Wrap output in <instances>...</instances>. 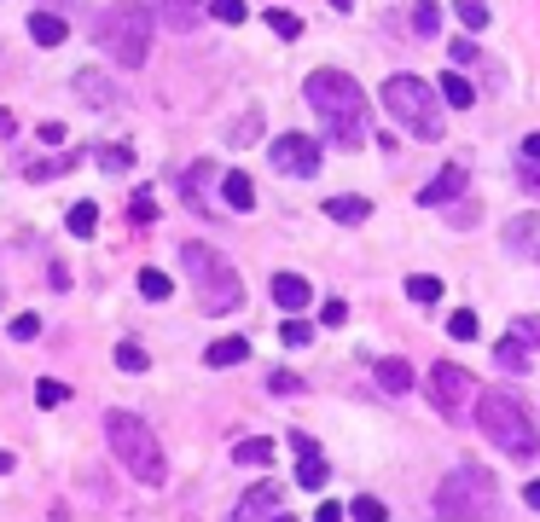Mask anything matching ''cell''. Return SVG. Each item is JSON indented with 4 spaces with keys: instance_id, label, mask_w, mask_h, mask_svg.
<instances>
[{
    "instance_id": "cell-1",
    "label": "cell",
    "mask_w": 540,
    "mask_h": 522,
    "mask_svg": "<svg viewBox=\"0 0 540 522\" xmlns=\"http://www.w3.org/2000/svg\"><path fill=\"white\" fill-rule=\"evenodd\" d=\"M303 93H308V105L331 122V139H338L343 151L367 146V93H360L355 76H343V70H314Z\"/></svg>"
},
{
    "instance_id": "cell-2",
    "label": "cell",
    "mask_w": 540,
    "mask_h": 522,
    "mask_svg": "<svg viewBox=\"0 0 540 522\" xmlns=\"http://www.w3.org/2000/svg\"><path fill=\"white\" fill-rule=\"evenodd\" d=\"M476 424H483V435L494 441L500 453H512V458H529L540 453V430H535V418H529V406H523V394H512V389H483L476 394Z\"/></svg>"
},
{
    "instance_id": "cell-3",
    "label": "cell",
    "mask_w": 540,
    "mask_h": 522,
    "mask_svg": "<svg viewBox=\"0 0 540 522\" xmlns=\"http://www.w3.org/2000/svg\"><path fill=\"white\" fill-rule=\"evenodd\" d=\"M181 267H186V284H192L198 308L203 313H233L244 308V284H238L233 261L210 244H181Z\"/></svg>"
},
{
    "instance_id": "cell-4",
    "label": "cell",
    "mask_w": 540,
    "mask_h": 522,
    "mask_svg": "<svg viewBox=\"0 0 540 522\" xmlns=\"http://www.w3.org/2000/svg\"><path fill=\"white\" fill-rule=\"evenodd\" d=\"M436 517L441 522H494L500 517V487L483 465H459L436 487Z\"/></svg>"
},
{
    "instance_id": "cell-5",
    "label": "cell",
    "mask_w": 540,
    "mask_h": 522,
    "mask_svg": "<svg viewBox=\"0 0 540 522\" xmlns=\"http://www.w3.org/2000/svg\"><path fill=\"white\" fill-rule=\"evenodd\" d=\"M105 441H110V453L129 465L134 482L157 487V482L169 476V458H163V447H157V435H151L146 418H134V413H105Z\"/></svg>"
},
{
    "instance_id": "cell-6",
    "label": "cell",
    "mask_w": 540,
    "mask_h": 522,
    "mask_svg": "<svg viewBox=\"0 0 540 522\" xmlns=\"http://www.w3.org/2000/svg\"><path fill=\"white\" fill-rule=\"evenodd\" d=\"M99 46L110 58H117L122 70H140L151 53V6H140V0H117V6L99 18Z\"/></svg>"
},
{
    "instance_id": "cell-7",
    "label": "cell",
    "mask_w": 540,
    "mask_h": 522,
    "mask_svg": "<svg viewBox=\"0 0 540 522\" xmlns=\"http://www.w3.org/2000/svg\"><path fill=\"white\" fill-rule=\"evenodd\" d=\"M384 110L412 139H441L448 134V122H441V105H436V93L419 82V76H389L384 82Z\"/></svg>"
},
{
    "instance_id": "cell-8",
    "label": "cell",
    "mask_w": 540,
    "mask_h": 522,
    "mask_svg": "<svg viewBox=\"0 0 540 522\" xmlns=\"http://www.w3.org/2000/svg\"><path fill=\"white\" fill-rule=\"evenodd\" d=\"M431 394H436V413L459 424V418H471V406H476V394H483V384L465 372V366H453V360H441V366L431 372Z\"/></svg>"
},
{
    "instance_id": "cell-9",
    "label": "cell",
    "mask_w": 540,
    "mask_h": 522,
    "mask_svg": "<svg viewBox=\"0 0 540 522\" xmlns=\"http://www.w3.org/2000/svg\"><path fill=\"white\" fill-rule=\"evenodd\" d=\"M274 169H279V174H296V180L320 174V139H308V134H279V139H274Z\"/></svg>"
},
{
    "instance_id": "cell-10",
    "label": "cell",
    "mask_w": 540,
    "mask_h": 522,
    "mask_svg": "<svg viewBox=\"0 0 540 522\" xmlns=\"http://www.w3.org/2000/svg\"><path fill=\"white\" fill-rule=\"evenodd\" d=\"M279 499H285L279 482H256V487L244 494V505L233 511V522H274V517H279Z\"/></svg>"
},
{
    "instance_id": "cell-11",
    "label": "cell",
    "mask_w": 540,
    "mask_h": 522,
    "mask_svg": "<svg viewBox=\"0 0 540 522\" xmlns=\"http://www.w3.org/2000/svg\"><path fill=\"white\" fill-rule=\"evenodd\" d=\"M465 186H471V169H465V163H448V169H441L436 180L419 192V203H424V210H436V203H453Z\"/></svg>"
},
{
    "instance_id": "cell-12",
    "label": "cell",
    "mask_w": 540,
    "mask_h": 522,
    "mask_svg": "<svg viewBox=\"0 0 540 522\" xmlns=\"http://www.w3.org/2000/svg\"><path fill=\"white\" fill-rule=\"evenodd\" d=\"M76 93H82L88 105H99V110L122 105V87H117V82H105V70H76Z\"/></svg>"
},
{
    "instance_id": "cell-13",
    "label": "cell",
    "mask_w": 540,
    "mask_h": 522,
    "mask_svg": "<svg viewBox=\"0 0 540 522\" xmlns=\"http://www.w3.org/2000/svg\"><path fill=\"white\" fill-rule=\"evenodd\" d=\"M505 250L512 256H540V215H517L505 227Z\"/></svg>"
},
{
    "instance_id": "cell-14",
    "label": "cell",
    "mask_w": 540,
    "mask_h": 522,
    "mask_svg": "<svg viewBox=\"0 0 540 522\" xmlns=\"http://www.w3.org/2000/svg\"><path fill=\"white\" fill-rule=\"evenodd\" d=\"M274 302H279V308H291V313H296V308H308V302H314L308 279H303V273H274Z\"/></svg>"
},
{
    "instance_id": "cell-15",
    "label": "cell",
    "mask_w": 540,
    "mask_h": 522,
    "mask_svg": "<svg viewBox=\"0 0 540 522\" xmlns=\"http://www.w3.org/2000/svg\"><path fill=\"white\" fill-rule=\"evenodd\" d=\"M157 18H163L169 29H198L203 0H157Z\"/></svg>"
},
{
    "instance_id": "cell-16",
    "label": "cell",
    "mask_w": 540,
    "mask_h": 522,
    "mask_svg": "<svg viewBox=\"0 0 540 522\" xmlns=\"http://www.w3.org/2000/svg\"><path fill=\"white\" fill-rule=\"evenodd\" d=\"M221 198H227V210H256V186H250V174L227 169V174H221Z\"/></svg>"
},
{
    "instance_id": "cell-17",
    "label": "cell",
    "mask_w": 540,
    "mask_h": 522,
    "mask_svg": "<svg viewBox=\"0 0 540 522\" xmlns=\"http://www.w3.org/2000/svg\"><path fill=\"white\" fill-rule=\"evenodd\" d=\"M29 36H36V46H65L70 24L58 18V12H36V18H29Z\"/></svg>"
},
{
    "instance_id": "cell-18",
    "label": "cell",
    "mask_w": 540,
    "mask_h": 522,
    "mask_svg": "<svg viewBox=\"0 0 540 522\" xmlns=\"http://www.w3.org/2000/svg\"><path fill=\"white\" fill-rule=\"evenodd\" d=\"M494 366H500V372H512V377H517V372H529V343L500 337V343H494Z\"/></svg>"
},
{
    "instance_id": "cell-19",
    "label": "cell",
    "mask_w": 540,
    "mask_h": 522,
    "mask_svg": "<svg viewBox=\"0 0 540 522\" xmlns=\"http://www.w3.org/2000/svg\"><path fill=\"white\" fill-rule=\"evenodd\" d=\"M326 215L338 220V227H360V220L372 215V203H367V198H331V203H326Z\"/></svg>"
},
{
    "instance_id": "cell-20",
    "label": "cell",
    "mask_w": 540,
    "mask_h": 522,
    "mask_svg": "<svg viewBox=\"0 0 540 522\" xmlns=\"http://www.w3.org/2000/svg\"><path fill=\"white\" fill-rule=\"evenodd\" d=\"M244 354H250V343H244V337H221V343L203 348V360H210V366H238Z\"/></svg>"
},
{
    "instance_id": "cell-21",
    "label": "cell",
    "mask_w": 540,
    "mask_h": 522,
    "mask_svg": "<svg viewBox=\"0 0 540 522\" xmlns=\"http://www.w3.org/2000/svg\"><path fill=\"white\" fill-rule=\"evenodd\" d=\"M378 384H384L389 394H407L412 389V366L407 360H378Z\"/></svg>"
},
{
    "instance_id": "cell-22",
    "label": "cell",
    "mask_w": 540,
    "mask_h": 522,
    "mask_svg": "<svg viewBox=\"0 0 540 522\" xmlns=\"http://www.w3.org/2000/svg\"><path fill=\"white\" fill-rule=\"evenodd\" d=\"M233 458H238V465H274V441L250 435V441H238V447H233Z\"/></svg>"
},
{
    "instance_id": "cell-23",
    "label": "cell",
    "mask_w": 540,
    "mask_h": 522,
    "mask_svg": "<svg viewBox=\"0 0 540 522\" xmlns=\"http://www.w3.org/2000/svg\"><path fill=\"white\" fill-rule=\"evenodd\" d=\"M326 476H331V470H326V458H320V453H308L303 465H296V487H308V494H320Z\"/></svg>"
},
{
    "instance_id": "cell-24",
    "label": "cell",
    "mask_w": 540,
    "mask_h": 522,
    "mask_svg": "<svg viewBox=\"0 0 540 522\" xmlns=\"http://www.w3.org/2000/svg\"><path fill=\"white\" fill-rule=\"evenodd\" d=\"M65 227L76 232V239H93V232H99V210H93V203H76V210L65 215Z\"/></svg>"
},
{
    "instance_id": "cell-25",
    "label": "cell",
    "mask_w": 540,
    "mask_h": 522,
    "mask_svg": "<svg viewBox=\"0 0 540 522\" xmlns=\"http://www.w3.org/2000/svg\"><path fill=\"white\" fill-rule=\"evenodd\" d=\"M436 24H441L436 0H412V36H436Z\"/></svg>"
},
{
    "instance_id": "cell-26",
    "label": "cell",
    "mask_w": 540,
    "mask_h": 522,
    "mask_svg": "<svg viewBox=\"0 0 540 522\" xmlns=\"http://www.w3.org/2000/svg\"><path fill=\"white\" fill-rule=\"evenodd\" d=\"M441 99H448V105H459V110H465V105L476 99V87H471V82H465V76H459V70H453V76H441Z\"/></svg>"
},
{
    "instance_id": "cell-27",
    "label": "cell",
    "mask_w": 540,
    "mask_h": 522,
    "mask_svg": "<svg viewBox=\"0 0 540 522\" xmlns=\"http://www.w3.org/2000/svg\"><path fill=\"white\" fill-rule=\"evenodd\" d=\"M407 296H412V302H441V279L412 273V279H407Z\"/></svg>"
},
{
    "instance_id": "cell-28",
    "label": "cell",
    "mask_w": 540,
    "mask_h": 522,
    "mask_svg": "<svg viewBox=\"0 0 540 522\" xmlns=\"http://www.w3.org/2000/svg\"><path fill=\"white\" fill-rule=\"evenodd\" d=\"M169 291H174V279H169V273H157V267H146V273H140V296H151V302H163Z\"/></svg>"
},
{
    "instance_id": "cell-29",
    "label": "cell",
    "mask_w": 540,
    "mask_h": 522,
    "mask_svg": "<svg viewBox=\"0 0 540 522\" xmlns=\"http://www.w3.org/2000/svg\"><path fill=\"white\" fill-rule=\"evenodd\" d=\"M279 343H285V348H303V343H314V325H308V320H296V313H291V320L279 325Z\"/></svg>"
},
{
    "instance_id": "cell-30",
    "label": "cell",
    "mask_w": 540,
    "mask_h": 522,
    "mask_svg": "<svg viewBox=\"0 0 540 522\" xmlns=\"http://www.w3.org/2000/svg\"><path fill=\"white\" fill-rule=\"evenodd\" d=\"M267 29H274L279 41H296L303 36V18H296V12H267Z\"/></svg>"
},
{
    "instance_id": "cell-31",
    "label": "cell",
    "mask_w": 540,
    "mask_h": 522,
    "mask_svg": "<svg viewBox=\"0 0 540 522\" xmlns=\"http://www.w3.org/2000/svg\"><path fill=\"white\" fill-rule=\"evenodd\" d=\"M348 517H355V522H384L389 511H384V499H372V494H360L355 505H348Z\"/></svg>"
},
{
    "instance_id": "cell-32",
    "label": "cell",
    "mask_w": 540,
    "mask_h": 522,
    "mask_svg": "<svg viewBox=\"0 0 540 522\" xmlns=\"http://www.w3.org/2000/svg\"><path fill=\"white\" fill-rule=\"evenodd\" d=\"M117 366H122V372H146V366H151V354H146L140 343H122V348H117Z\"/></svg>"
},
{
    "instance_id": "cell-33",
    "label": "cell",
    "mask_w": 540,
    "mask_h": 522,
    "mask_svg": "<svg viewBox=\"0 0 540 522\" xmlns=\"http://www.w3.org/2000/svg\"><path fill=\"white\" fill-rule=\"evenodd\" d=\"M459 24H465V29H488V0H459Z\"/></svg>"
},
{
    "instance_id": "cell-34",
    "label": "cell",
    "mask_w": 540,
    "mask_h": 522,
    "mask_svg": "<svg viewBox=\"0 0 540 522\" xmlns=\"http://www.w3.org/2000/svg\"><path fill=\"white\" fill-rule=\"evenodd\" d=\"M36 401H41V406H65V401H70V389L58 384V377H41V384H36Z\"/></svg>"
},
{
    "instance_id": "cell-35",
    "label": "cell",
    "mask_w": 540,
    "mask_h": 522,
    "mask_svg": "<svg viewBox=\"0 0 540 522\" xmlns=\"http://www.w3.org/2000/svg\"><path fill=\"white\" fill-rule=\"evenodd\" d=\"M448 337H453V343H471V337H476V313H471V308H459L453 320H448Z\"/></svg>"
},
{
    "instance_id": "cell-36",
    "label": "cell",
    "mask_w": 540,
    "mask_h": 522,
    "mask_svg": "<svg viewBox=\"0 0 540 522\" xmlns=\"http://www.w3.org/2000/svg\"><path fill=\"white\" fill-rule=\"evenodd\" d=\"M210 18L215 24H244V0H210Z\"/></svg>"
},
{
    "instance_id": "cell-37",
    "label": "cell",
    "mask_w": 540,
    "mask_h": 522,
    "mask_svg": "<svg viewBox=\"0 0 540 522\" xmlns=\"http://www.w3.org/2000/svg\"><path fill=\"white\" fill-rule=\"evenodd\" d=\"M99 163H105V174H117V169L134 163V151L129 146H99Z\"/></svg>"
},
{
    "instance_id": "cell-38",
    "label": "cell",
    "mask_w": 540,
    "mask_h": 522,
    "mask_svg": "<svg viewBox=\"0 0 540 522\" xmlns=\"http://www.w3.org/2000/svg\"><path fill=\"white\" fill-rule=\"evenodd\" d=\"M250 139H262V117H256V110L238 117V128H233V146H250Z\"/></svg>"
},
{
    "instance_id": "cell-39",
    "label": "cell",
    "mask_w": 540,
    "mask_h": 522,
    "mask_svg": "<svg viewBox=\"0 0 540 522\" xmlns=\"http://www.w3.org/2000/svg\"><path fill=\"white\" fill-rule=\"evenodd\" d=\"M512 337H517V343H535V348H540V313H523V320L512 325Z\"/></svg>"
},
{
    "instance_id": "cell-40",
    "label": "cell",
    "mask_w": 540,
    "mask_h": 522,
    "mask_svg": "<svg viewBox=\"0 0 540 522\" xmlns=\"http://www.w3.org/2000/svg\"><path fill=\"white\" fill-rule=\"evenodd\" d=\"M36 331H41V320H36V313H18V320H12V343H29Z\"/></svg>"
},
{
    "instance_id": "cell-41",
    "label": "cell",
    "mask_w": 540,
    "mask_h": 522,
    "mask_svg": "<svg viewBox=\"0 0 540 522\" xmlns=\"http://www.w3.org/2000/svg\"><path fill=\"white\" fill-rule=\"evenodd\" d=\"M267 389H274V394H296V389H303V377H296V372H274V377H267Z\"/></svg>"
},
{
    "instance_id": "cell-42",
    "label": "cell",
    "mask_w": 540,
    "mask_h": 522,
    "mask_svg": "<svg viewBox=\"0 0 540 522\" xmlns=\"http://www.w3.org/2000/svg\"><path fill=\"white\" fill-rule=\"evenodd\" d=\"M320 320H326V325H343V320H348V302H343V296H331V302H320Z\"/></svg>"
},
{
    "instance_id": "cell-43",
    "label": "cell",
    "mask_w": 540,
    "mask_h": 522,
    "mask_svg": "<svg viewBox=\"0 0 540 522\" xmlns=\"http://www.w3.org/2000/svg\"><path fill=\"white\" fill-rule=\"evenodd\" d=\"M448 58H453V65H471V58H476V41H453Z\"/></svg>"
},
{
    "instance_id": "cell-44",
    "label": "cell",
    "mask_w": 540,
    "mask_h": 522,
    "mask_svg": "<svg viewBox=\"0 0 540 522\" xmlns=\"http://www.w3.org/2000/svg\"><path fill=\"white\" fill-rule=\"evenodd\" d=\"M146 220H151V192H140L134 198V227H146Z\"/></svg>"
},
{
    "instance_id": "cell-45",
    "label": "cell",
    "mask_w": 540,
    "mask_h": 522,
    "mask_svg": "<svg viewBox=\"0 0 540 522\" xmlns=\"http://www.w3.org/2000/svg\"><path fill=\"white\" fill-rule=\"evenodd\" d=\"M291 447H296V458H308V453H320V447H314V435H303V430H291Z\"/></svg>"
},
{
    "instance_id": "cell-46",
    "label": "cell",
    "mask_w": 540,
    "mask_h": 522,
    "mask_svg": "<svg viewBox=\"0 0 540 522\" xmlns=\"http://www.w3.org/2000/svg\"><path fill=\"white\" fill-rule=\"evenodd\" d=\"M41 139L47 146H65V122H41Z\"/></svg>"
},
{
    "instance_id": "cell-47",
    "label": "cell",
    "mask_w": 540,
    "mask_h": 522,
    "mask_svg": "<svg viewBox=\"0 0 540 522\" xmlns=\"http://www.w3.org/2000/svg\"><path fill=\"white\" fill-rule=\"evenodd\" d=\"M314 522H343V505H331V499H326L320 511H314Z\"/></svg>"
},
{
    "instance_id": "cell-48",
    "label": "cell",
    "mask_w": 540,
    "mask_h": 522,
    "mask_svg": "<svg viewBox=\"0 0 540 522\" xmlns=\"http://www.w3.org/2000/svg\"><path fill=\"white\" fill-rule=\"evenodd\" d=\"M523 163H540V134H529V139H523Z\"/></svg>"
},
{
    "instance_id": "cell-49",
    "label": "cell",
    "mask_w": 540,
    "mask_h": 522,
    "mask_svg": "<svg viewBox=\"0 0 540 522\" xmlns=\"http://www.w3.org/2000/svg\"><path fill=\"white\" fill-rule=\"evenodd\" d=\"M523 186H529V192H540V163H529V169H523Z\"/></svg>"
},
{
    "instance_id": "cell-50",
    "label": "cell",
    "mask_w": 540,
    "mask_h": 522,
    "mask_svg": "<svg viewBox=\"0 0 540 522\" xmlns=\"http://www.w3.org/2000/svg\"><path fill=\"white\" fill-rule=\"evenodd\" d=\"M523 499H529V511H540V482H529V487H523Z\"/></svg>"
},
{
    "instance_id": "cell-51",
    "label": "cell",
    "mask_w": 540,
    "mask_h": 522,
    "mask_svg": "<svg viewBox=\"0 0 540 522\" xmlns=\"http://www.w3.org/2000/svg\"><path fill=\"white\" fill-rule=\"evenodd\" d=\"M0 134H18V117H12V110H0Z\"/></svg>"
},
{
    "instance_id": "cell-52",
    "label": "cell",
    "mask_w": 540,
    "mask_h": 522,
    "mask_svg": "<svg viewBox=\"0 0 540 522\" xmlns=\"http://www.w3.org/2000/svg\"><path fill=\"white\" fill-rule=\"evenodd\" d=\"M12 465H18V458H12L6 447H0V476H12Z\"/></svg>"
},
{
    "instance_id": "cell-53",
    "label": "cell",
    "mask_w": 540,
    "mask_h": 522,
    "mask_svg": "<svg viewBox=\"0 0 540 522\" xmlns=\"http://www.w3.org/2000/svg\"><path fill=\"white\" fill-rule=\"evenodd\" d=\"M331 6H338V12H348V6H355V0H331Z\"/></svg>"
},
{
    "instance_id": "cell-54",
    "label": "cell",
    "mask_w": 540,
    "mask_h": 522,
    "mask_svg": "<svg viewBox=\"0 0 540 522\" xmlns=\"http://www.w3.org/2000/svg\"><path fill=\"white\" fill-rule=\"evenodd\" d=\"M274 522H296V517H274Z\"/></svg>"
}]
</instances>
